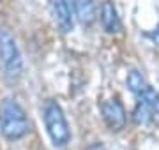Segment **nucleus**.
<instances>
[{"mask_svg":"<svg viewBox=\"0 0 159 150\" xmlns=\"http://www.w3.org/2000/svg\"><path fill=\"white\" fill-rule=\"evenodd\" d=\"M0 133L9 141H18L30 133L27 113L14 97H6L0 103Z\"/></svg>","mask_w":159,"mask_h":150,"instance_id":"f257e3e1","label":"nucleus"},{"mask_svg":"<svg viewBox=\"0 0 159 150\" xmlns=\"http://www.w3.org/2000/svg\"><path fill=\"white\" fill-rule=\"evenodd\" d=\"M44 126L51 143L55 147H66L71 141V129L66 115L57 101H46L44 104Z\"/></svg>","mask_w":159,"mask_h":150,"instance_id":"f03ea898","label":"nucleus"},{"mask_svg":"<svg viewBox=\"0 0 159 150\" xmlns=\"http://www.w3.org/2000/svg\"><path fill=\"white\" fill-rule=\"evenodd\" d=\"M0 62L11 80H18L23 74V58L20 48L12 34L6 29H0Z\"/></svg>","mask_w":159,"mask_h":150,"instance_id":"7ed1b4c3","label":"nucleus"},{"mask_svg":"<svg viewBox=\"0 0 159 150\" xmlns=\"http://www.w3.org/2000/svg\"><path fill=\"white\" fill-rule=\"evenodd\" d=\"M101 113H102V120L106 122V126L111 131H122L125 127V110L117 97L102 101Z\"/></svg>","mask_w":159,"mask_h":150,"instance_id":"20e7f679","label":"nucleus"},{"mask_svg":"<svg viewBox=\"0 0 159 150\" xmlns=\"http://www.w3.org/2000/svg\"><path fill=\"white\" fill-rule=\"evenodd\" d=\"M50 2V12L53 16V21L58 27L62 34H69L74 27V18L71 11L69 0H48Z\"/></svg>","mask_w":159,"mask_h":150,"instance_id":"39448f33","label":"nucleus"},{"mask_svg":"<svg viewBox=\"0 0 159 150\" xmlns=\"http://www.w3.org/2000/svg\"><path fill=\"white\" fill-rule=\"evenodd\" d=\"M101 25L108 34L120 32V18L111 2H102L101 6Z\"/></svg>","mask_w":159,"mask_h":150,"instance_id":"423d86ee","label":"nucleus"},{"mask_svg":"<svg viewBox=\"0 0 159 150\" xmlns=\"http://www.w3.org/2000/svg\"><path fill=\"white\" fill-rule=\"evenodd\" d=\"M76 18L83 25H92L96 20V2L94 0H73Z\"/></svg>","mask_w":159,"mask_h":150,"instance_id":"0eeeda50","label":"nucleus"},{"mask_svg":"<svg viewBox=\"0 0 159 150\" xmlns=\"http://www.w3.org/2000/svg\"><path fill=\"white\" fill-rule=\"evenodd\" d=\"M147 87L148 85H147V81H145V78L142 76V73L131 71L129 74H127V88H129L134 95H140Z\"/></svg>","mask_w":159,"mask_h":150,"instance_id":"6e6552de","label":"nucleus"},{"mask_svg":"<svg viewBox=\"0 0 159 150\" xmlns=\"http://www.w3.org/2000/svg\"><path fill=\"white\" fill-rule=\"evenodd\" d=\"M138 97H140V101H143V103L152 110V113L159 115V92H156L154 88L147 87Z\"/></svg>","mask_w":159,"mask_h":150,"instance_id":"1a4fd4ad","label":"nucleus"},{"mask_svg":"<svg viewBox=\"0 0 159 150\" xmlns=\"http://www.w3.org/2000/svg\"><path fill=\"white\" fill-rule=\"evenodd\" d=\"M150 113H152V110H150L143 101H140V103L136 104V108H134V113H133L134 122H136V124H147V122L150 120Z\"/></svg>","mask_w":159,"mask_h":150,"instance_id":"9d476101","label":"nucleus"},{"mask_svg":"<svg viewBox=\"0 0 159 150\" xmlns=\"http://www.w3.org/2000/svg\"><path fill=\"white\" fill-rule=\"evenodd\" d=\"M85 150H106V148H104L102 143H92V145H89Z\"/></svg>","mask_w":159,"mask_h":150,"instance_id":"9b49d317","label":"nucleus"}]
</instances>
